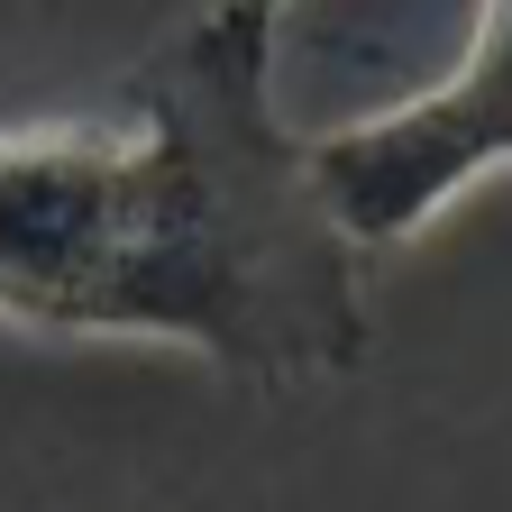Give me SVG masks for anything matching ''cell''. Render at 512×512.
<instances>
[{"instance_id":"6da1fadb","label":"cell","mask_w":512,"mask_h":512,"mask_svg":"<svg viewBox=\"0 0 512 512\" xmlns=\"http://www.w3.org/2000/svg\"><path fill=\"white\" fill-rule=\"evenodd\" d=\"M0 330L119 339L247 394L366 366V256L330 229L275 74L202 19L101 110L0 128Z\"/></svg>"},{"instance_id":"7a4b0ae2","label":"cell","mask_w":512,"mask_h":512,"mask_svg":"<svg viewBox=\"0 0 512 512\" xmlns=\"http://www.w3.org/2000/svg\"><path fill=\"white\" fill-rule=\"evenodd\" d=\"M311 192L357 256L421 238L448 202L512 165V0H485L476 37L448 74L394 110H366L302 138Z\"/></svg>"},{"instance_id":"3957f363","label":"cell","mask_w":512,"mask_h":512,"mask_svg":"<svg viewBox=\"0 0 512 512\" xmlns=\"http://www.w3.org/2000/svg\"><path fill=\"white\" fill-rule=\"evenodd\" d=\"M284 19H293V0H211V10H202V28L229 55L266 64V74H275V55H284Z\"/></svg>"}]
</instances>
